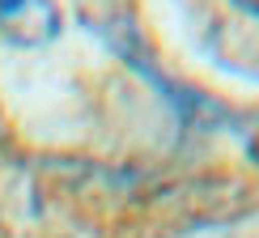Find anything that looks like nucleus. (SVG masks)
Returning <instances> with one entry per match:
<instances>
[{
  "instance_id": "obj_1",
  "label": "nucleus",
  "mask_w": 259,
  "mask_h": 238,
  "mask_svg": "<svg viewBox=\"0 0 259 238\" xmlns=\"http://www.w3.org/2000/svg\"><path fill=\"white\" fill-rule=\"evenodd\" d=\"M0 30H9L21 43H38L56 30V21L42 0H0Z\"/></svg>"
}]
</instances>
